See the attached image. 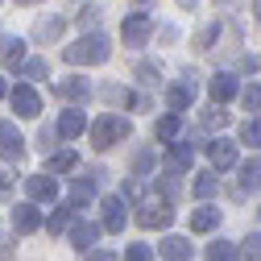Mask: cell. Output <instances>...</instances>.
Instances as JSON below:
<instances>
[{"mask_svg": "<svg viewBox=\"0 0 261 261\" xmlns=\"http://www.w3.org/2000/svg\"><path fill=\"white\" fill-rule=\"evenodd\" d=\"M108 54H112V46H108L104 34H83L75 46L62 50V58H67L71 67H100V62H108Z\"/></svg>", "mask_w": 261, "mask_h": 261, "instance_id": "1", "label": "cell"}, {"mask_svg": "<svg viewBox=\"0 0 261 261\" xmlns=\"http://www.w3.org/2000/svg\"><path fill=\"white\" fill-rule=\"evenodd\" d=\"M128 133H133V124H128L124 116H116V112H104L100 120L91 124V145H95V149H112V145H120Z\"/></svg>", "mask_w": 261, "mask_h": 261, "instance_id": "2", "label": "cell"}, {"mask_svg": "<svg viewBox=\"0 0 261 261\" xmlns=\"http://www.w3.org/2000/svg\"><path fill=\"white\" fill-rule=\"evenodd\" d=\"M137 224L141 228H170L174 224V203L162 195V199H145L141 212H137Z\"/></svg>", "mask_w": 261, "mask_h": 261, "instance_id": "3", "label": "cell"}, {"mask_svg": "<svg viewBox=\"0 0 261 261\" xmlns=\"http://www.w3.org/2000/svg\"><path fill=\"white\" fill-rule=\"evenodd\" d=\"M149 34H153V17H149V13H128V17L120 21V38H124L128 46H145Z\"/></svg>", "mask_w": 261, "mask_h": 261, "instance_id": "4", "label": "cell"}, {"mask_svg": "<svg viewBox=\"0 0 261 261\" xmlns=\"http://www.w3.org/2000/svg\"><path fill=\"white\" fill-rule=\"evenodd\" d=\"M9 100H13V108H17V116H21V120H34V116L42 112V95L29 87V83H17V87L9 91Z\"/></svg>", "mask_w": 261, "mask_h": 261, "instance_id": "5", "label": "cell"}, {"mask_svg": "<svg viewBox=\"0 0 261 261\" xmlns=\"http://www.w3.org/2000/svg\"><path fill=\"white\" fill-rule=\"evenodd\" d=\"M25 195L34 203H54L58 199V178L46 170V174H34V178H25Z\"/></svg>", "mask_w": 261, "mask_h": 261, "instance_id": "6", "label": "cell"}, {"mask_svg": "<svg viewBox=\"0 0 261 261\" xmlns=\"http://www.w3.org/2000/svg\"><path fill=\"white\" fill-rule=\"evenodd\" d=\"M0 158L5 162H21L25 158V141H21L13 120H0Z\"/></svg>", "mask_w": 261, "mask_h": 261, "instance_id": "7", "label": "cell"}, {"mask_svg": "<svg viewBox=\"0 0 261 261\" xmlns=\"http://www.w3.org/2000/svg\"><path fill=\"white\" fill-rule=\"evenodd\" d=\"M100 207H104V220H100V224H104V232H120V228L128 224V203L120 199V195H108Z\"/></svg>", "mask_w": 261, "mask_h": 261, "instance_id": "8", "label": "cell"}, {"mask_svg": "<svg viewBox=\"0 0 261 261\" xmlns=\"http://www.w3.org/2000/svg\"><path fill=\"white\" fill-rule=\"evenodd\" d=\"M87 95H91V83H87V79H79V75H71V79H58V83H54V100L83 104Z\"/></svg>", "mask_w": 261, "mask_h": 261, "instance_id": "9", "label": "cell"}, {"mask_svg": "<svg viewBox=\"0 0 261 261\" xmlns=\"http://www.w3.org/2000/svg\"><path fill=\"white\" fill-rule=\"evenodd\" d=\"M207 158H212V170H232L237 166V145L228 141V137H216L207 145Z\"/></svg>", "mask_w": 261, "mask_h": 261, "instance_id": "10", "label": "cell"}, {"mask_svg": "<svg viewBox=\"0 0 261 261\" xmlns=\"http://www.w3.org/2000/svg\"><path fill=\"white\" fill-rule=\"evenodd\" d=\"M100 232H104V224H91V220H75L71 224V245L79 249V253H87L95 241H100Z\"/></svg>", "mask_w": 261, "mask_h": 261, "instance_id": "11", "label": "cell"}, {"mask_svg": "<svg viewBox=\"0 0 261 261\" xmlns=\"http://www.w3.org/2000/svg\"><path fill=\"white\" fill-rule=\"evenodd\" d=\"M207 91H212V100H216V104H228V100H232V95H241V83H237V75L220 71V75H212Z\"/></svg>", "mask_w": 261, "mask_h": 261, "instance_id": "12", "label": "cell"}, {"mask_svg": "<svg viewBox=\"0 0 261 261\" xmlns=\"http://www.w3.org/2000/svg\"><path fill=\"white\" fill-rule=\"evenodd\" d=\"M166 100H170V112H187V108L195 104V75H187L182 83H174Z\"/></svg>", "mask_w": 261, "mask_h": 261, "instance_id": "13", "label": "cell"}, {"mask_svg": "<svg viewBox=\"0 0 261 261\" xmlns=\"http://www.w3.org/2000/svg\"><path fill=\"white\" fill-rule=\"evenodd\" d=\"M13 228H17V232H38V228H42V216H38L34 199L21 203V207H13Z\"/></svg>", "mask_w": 261, "mask_h": 261, "instance_id": "14", "label": "cell"}, {"mask_svg": "<svg viewBox=\"0 0 261 261\" xmlns=\"http://www.w3.org/2000/svg\"><path fill=\"white\" fill-rule=\"evenodd\" d=\"M166 166H170L174 174L191 170V166H195V149H191L187 141H170V158H166Z\"/></svg>", "mask_w": 261, "mask_h": 261, "instance_id": "15", "label": "cell"}, {"mask_svg": "<svg viewBox=\"0 0 261 261\" xmlns=\"http://www.w3.org/2000/svg\"><path fill=\"white\" fill-rule=\"evenodd\" d=\"M178 133H182V112H166V116H162L158 124H153V137L158 141H178Z\"/></svg>", "mask_w": 261, "mask_h": 261, "instance_id": "16", "label": "cell"}, {"mask_svg": "<svg viewBox=\"0 0 261 261\" xmlns=\"http://www.w3.org/2000/svg\"><path fill=\"white\" fill-rule=\"evenodd\" d=\"M83 128H87V116H83V112H75V108L58 116V137H62V141H71V137H79Z\"/></svg>", "mask_w": 261, "mask_h": 261, "instance_id": "17", "label": "cell"}, {"mask_svg": "<svg viewBox=\"0 0 261 261\" xmlns=\"http://www.w3.org/2000/svg\"><path fill=\"white\" fill-rule=\"evenodd\" d=\"M191 253H195V245H187V237H166L162 241V257L166 261H191Z\"/></svg>", "mask_w": 261, "mask_h": 261, "instance_id": "18", "label": "cell"}, {"mask_svg": "<svg viewBox=\"0 0 261 261\" xmlns=\"http://www.w3.org/2000/svg\"><path fill=\"white\" fill-rule=\"evenodd\" d=\"M75 166H79V153H75V149H58V153L46 158V170H50V174H67V170H75Z\"/></svg>", "mask_w": 261, "mask_h": 261, "instance_id": "19", "label": "cell"}, {"mask_svg": "<svg viewBox=\"0 0 261 261\" xmlns=\"http://www.w3.org/2000/svg\"><path fill=\"white\" fill-rule=\"evenodd\" d=\"M241 191H261V158L257 153L249 162H241Z\"/></svg>", "mask_w": 261, "mask_h": 261, "instance_id": "20", "label": "cell"}, {"mask_svg": "<svg viewBox=\"0 0 261 261\" xmlns=\"http://www.w3.org/2000/svg\"><path fill=\"white\" fill-rule=\"evenodd\" d=\"M216 224H220V212L207 207V203H203L199 212H191V232H199V237H203V232H212Z\"/></svg>", "mask_w": 261, "mask_h": 261, "instance_id": "21", "label": "cell"}, {"mask_svg": "<svg viewBox=\"0 0 261 261\" xmlns=\"http://www.w3.org/2000/svg\"><path fill=\"white\" fill-rule=\"evenodd\" d=\"M91 199H95V182H91V178H75L67 203H71V207H83V203H91Z\"/></svg>", "mask_w": 261, "mask_h": 261, "instance_id": "22", "label": "cell"}, {"mask_svg": "<svg viewBox=\"0 0 261 261\" xmlns=\"http://www.w3.org/2000/svg\"><path fill=\"white\" fill-rule=\"evenodd\" d=\"M216 191H220V178H216V170H203V174H195V195H199V199H212Z\"/></svg>", "mask_w": 261, "mask_h": 261, "instance_id": "23", "label": "cell"}, {"mask_svg": "<svg viewBox=\"0 0 261 261\" xmlns=\"http://www.w3.org/2000/svg\"><path fill=\"white\" fill-rule=\"evenodd\" d=\"M0 58H5V67L21 71V62H25V42H5V46H0Z\"/></svg>", "mask_w": 261, "mask_h": 261, "instance_id": "24", "label": "cell"}, {"mask_svg": "<svg viewBox=\"0 0 261 261\" xmlns=\"http://www.w3.org/2000/svg\"><path fill=\"white\" fill-rule=\"evenodd\" d=\"M71 203L67 207H58V212H50V220H46V228H50V237H58V232H67V228H71Z\"/></svg>", "mask_w": 261, "mask_h": 261, "instance_id": "25", "label": "cell"}, {"mask_svg": "<svg viewBox=\"0 0 261 261\" xmlns=\"http://www.w3.org/2000/svg\"><path fill=\"white\" fill-rule=\"evenodd\" d=\"M241 145H261V116H253V120H245L241 124Z\"/></svg>", "mask_w": 261, "mask_h": 261, "instance_id": "26", "label": "cell"}, {"mask_svg": "<svg viewBox=\"0 0 261 261\" xmlns=\"http://www.w3.org/2000/svg\"><path fill=\"white\" fill-rule=\"evenodd\" d=\"M241 253H237V245H228V241H216V245H207V261H237Z\"/></svg>", "mask_w": 261, "mask_h": 261, "instance_id": "27", "label": "cell"}, {"mask_svg": "<svg viewBox=\"0 0 261 261\" xmlns=\"http://www.w3.org/2000/svg\"><path fill=\"white\" fill-rule=\"evenodd\" d=\"M241 100H245L249 112H261V83H249V87L241 91Z\"/></svg>", "mask_w": 261, "mask_h": 261, "instance_id": "28", "label": "cell"}, {"mask_svg": "<svg viewBox=\"0 0 261 261\" xmlns=\"http://www.w3.org/2000/svg\"><path fill=\"white\" fill-rule=\"evenodd\" d=\"M21 79H46V62H42V58L21 62Z\"/></svg>", "mask_w": 261, "mask_h": 261, "instance_id": "29", "label": "cell"}, {"mask_svg": "<svg viewBox=\"0 0 261 261\" xmlns=\"http://www.w3.org/2000/svg\"><path fill=\"white\" fill-rule=\"evenodd\" d=\"M241 257L245 261H261V237H245L241 241Z\"/></svg>", "mask_w": 261, "mask_h": 261, "instance_id": "30", "label": "cell"}, {"mask_svg": "<svg viewBox=\"0 0 261 261\" xmlns=\"http://www.w3.org/2000/svg\"><path fill=\"white\" fill-rule=\"evenodd\" d=\"M58 34H62V17H46V21L38 25V38H42V42H46V38H58Z\"/></svg>", "mask_w": 261, "mask_h": 261, "instance_id": "31", "label": "cell"}, {"mask_svg": "<svg viewBox=\"0 0 261 261\" xmlns=\"http://www.w3.org/2000/svg\"><path fill=\"white\" fill-rule=\"evenodd\" d=\"M153 166H158V158H153V149H141V153H137V162H133V170H137V174H149Z\"/></svg>", "mask_w": 261, "mask_h": 261, "instance_id": "32", "label": "cell"}, {"mask_svg": "<svg viewBox=\"0 0 261 261\" xmlns=\"http://www.w3.org/2000/svg\"><path fill=\"white\" fill-rule=\"evenodd\" d=\"M124 261H153V249H149V245H128Z\"/></svg>", "mask_w": 261, "mask_h": 261, "instance_id": "33", "label": "cell"}, {"mask_svg": "<svg viewBox=\"0 0 261 261\" xmlns=\"http://www.w3.org/2000/svg\"><path fill=\"white\" fill-rule=\"evenodd\" d=\"M95 21H100V9H95V5L79 9V25H83V29H87V25H95Z\"/></svg>", "mask_w": 261, "mask_h": 261, "instance_id": "34", "label": "cell"}, {"mask_svg": "<svg viewBox=\"0 0 261 261\" xmlns=\"http://www.w3.org/2000/svg\"><path fill=\"white\" fill-rule=\"evenodd\" d=\"M83 261H116V253H112V249H87Z\"/></svg>", "mask_w": 261, "mask_h": 261, "instance_id": "35", "label": "cell"}, {"mask_svg": "<svg viewBox=\"0 0 261 261\" xmlns=\"http://www.w3.org/2000/svg\"><path fill=\"white\" fill-rule=\"evenodd\" d=\"M137 75H141V83H153V79H158V67H149V62H137Z\"/></svg>", "mask_w": 261, "mask_h": 261, "instance_id": "36", "label": "cell"}, {"mask_svg": "<svg viewBox=\"0 0 261 261\" xmlns=\"http://www.w3.org/2000/svg\"><path fill=\"white\" fill-rule=\"evenodd\" d=\"M207 124H212V128H216V124H220V128H224V124H228V112H224V108H216V112H212V116H207Z\"/></svg>", "mask_w": 261, "mask_h": 261, "instance_id": "37", "label": "cell"}, {"mask_svg": "<svg viewBox=\"0 0 261 261\" xmlns=\"http://www.w3.org/2000/svg\"><path fill=\"white\" fill-rule=\"evenodd\" d=\"M9 182H13V170H9V166H0V191H9Z\"/></svg>", "mask_w": 261, "mask_h": 261, "instance_id": "38", "label": "cell"}, {"mask_svg": "<svg viewBox=\"0 0 261 261\" xmlns=\"http://www.w3.org/2000/svg\"><path fill=\"white\" fill-rule=\"evenodd\" d=\"M5 95H9V87H5V79H0V100H5Z\"/></svg>", "mask_w": 261, "mask_h": 261, "instance_id": "39", "label": "cell"}, {"mask_svg": "<svg viewBox=\"0 0 261 261\" xmlns=\"http://www.w3.org/2000/svg\"><path fill=\"white\" fill-rule=\"evenodd\" d=\"M17 5H42V0H17Z\"/></svg>", "mask_w": 261, "mask_h": 261, "instance_id": "40", "label": "cell"}]
</instances>
